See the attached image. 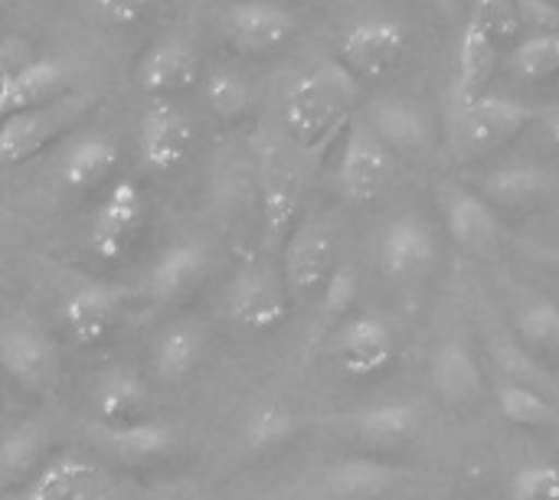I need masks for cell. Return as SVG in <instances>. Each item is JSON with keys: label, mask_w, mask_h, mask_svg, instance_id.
<instances>
[{"label": "cell", "mask_w": 559, "mask_h": 500, "mask_svg": "<svg viewBox=\"0 0 559 500\" xmlns=\"http://www.w3.org/2000/svg\"><path fill=\"white\" fill-rule=\"evenodd\" d=\"M498 66V43L488 29H481L475 20H465L459 56H455V82H452V111L485 95V85L491 82Z\"/></svg>", "instance_id": "603a6c76"}, {"label": "cell", "mask_w": 559, "mask_h": 500, "mask_svg": "<svg viewBox=\"0 0 559 500\" xmlns=\"http://www.w3.org/2000/svg\"><path fill=\"white\" fill-rule=\"evenodd\" d=\"M550 3H557V7H559V0H550Z\"/></svg>", "instance_id": "f6af8a7d"}, {"label": "cell", "mask_w": 559, "mask_h": 500, "mask_svg": "<svg viewBox=\"0 0 559 500\" xmlns=\"http://www.w3.org/2000/svg\"><path fill=\"white\" fill-rule=\"evenodd\" d=\"M255 151V190L269 249H282L298 223L308 190V157L285 138V131H259Z\"/></svg>", "instance_id": "7a4b0ae2"}, {"label": "cell", "mask_w": 559, "mask_h": 500, "mask_svg": "<svg viewBox=\"0 0 559 500\" xmlns=\"http://www.w3.org/2000/svg\"><path fill=\"white\" fill-rule=\"evenodd\" d=\"M491 396H495V406H498L501 419L511 422V426L547 429V426H557L559 422L557 406L537 386H524V383L498 377L495 386H491Z\"/></svg>", "instance_id": "d6a6232c"}, {"label": "cell", "mask_w": 559, "mask_h": 500, "mask_svg": "<svg viewBox=\"0 0 559 500\" xmlns=\"http://www.w3.org/2000/svg\"><path fill=\"white\" fill-rule=\"evenodd\" d=\"M69 69L59 59H36L20 66L0 82V115H16L26 108H39L66 95Z\"/></svg>", "instance_id": "d4e9b609"}, {"label": "cell", "mask_w": 559, "mask_h": 500, "mask_svg": "<svg viewBox=\"0 0 559 500\" xmlns=\"http://www.w3.org/2000/svg\"><path fill=\"white\" fill-rule=\"evenodd\" d=\"M406 56V29L390 16H364L341 39V66L354 79H383Z\"/></svg>", "instance_id": "9c48e42d"}, {"label": "cell", "mask_w": 559, "mask_h": 500, "mask_svg": "<svg viewBox=\"0 0 559 500\" xmlns=\"http://www.w3.org/2000/svg\"><path fill=\"white\" fill-rule=\"evenodd\" d=\"M115 164H118V144H115V138L98 134V131H88V134H82L62 154L59 174H62L66 187H72V190H92L105 177H111Z\"/></svg>", "instance_id": "f546056e"}, {"label": "cell", "mask_w": 559, "mask_h": 500, "mask_svg": "<svg viewBox=\"0 0 559 500\" xmlns=\"http://www.w3.org/2000/svg\"><path fill=\"white\" fill-rule=\"evenodd\" d=\"M426 413L419 403H406V400H386V403H373L364 409H354L344 416V426L367 445L377 449H396L413 442L423 432Z\"/></svg>", "instance_id": "44dd1931"}, {"label": "cell", "mask_w": 559, "mask_h": 500, "mask_svg": "<svg viewBox=\"0 0 559 500\" xmlns=\"http://www.w3.org/2000/svg\"><path fill=\"white\" fill-rule=\"evenodd\" d=\"M508 500H559V465L547 459L521 462L508 478Z\"/></svg>", "instance_id": "f35d334b"}, {"label": "cell", "mask_w": 559, "mask_h": 500, "mask_svg": "<svg viewBox=\"0 0 559 500\" xmlns=\"http://www.w3.org/2000/svg\"><path fill=\"white\" fill-rule=\"evenodd\" d=\"M547 134H550V141L559 147V108L550 115V121H547Z\"/></svg>", "instance_id": "ee69618b"}, {"label": "cell", "mask_w": 559, "mask_h": 500, "mask_svg": "<svg viewBox=\"0 0 559 500\" xmlns=\"http://www.w3.org/2000/svg\"><path fill=\"white\" fill-rule=\"evenodd\" d=\"M0 370L33 396L56 393L62 380V360L52 334L33 318H13L0 328Z\"/></svg>", "instance_id": "277c9868"}, {"label": "cell", "mask_w": 559, "mask_h": 500, "mask_svg": "<svg viewBox=\"0 0 559 500\" xmlns=\"http://www.w3.org/2000/svg\"><path fill=\"white\" fill-rule=\"evenodd\" d=\"M193 141L190 118L170 98H151L138 121V154L151 170H174L183 164Z\"/></svg>", "instance_id": "2e32d148"}, {"label": "cell", "mask_w": 559, "mask_h": 500, "mask_svg": "<svg viewBox=\"0 0 559 500\" xmlns=\"http://www.w3.org/2000/svg\"><path fill=\"white\" fill-rule=\"evenodd\" d=\"M88 439L124 465H147L154 459H164L177 445V432L164 419H151V416L121 426L92 422Z\"/></svg>", "instance_id": "d6986e66"}, {"label": "cell", "mask_w": 559, "mask_h": 500, "mask_svg": "<svg viewBox=\"0 0 559 500\" xmlns=\"http://www.w3.org/2000/svg\"><path fill=\"white\" fill-rule=\"evenodd\" d=\"M429 380L436 386V396L449 409H468L485 396L481 360L462 331H452L449 337L439 341L432 364H429Z\"/></svg>", "instance_id": "7c38bea8"}, {"label": "cell", "mask_w": 559, "mask_h": 500, "mask_svg": "<svg viewBox=\"0 0 559 500\" xmlns=\"http://www.w3.org/2000/svg\"><path fill=\"white\" fill-rule=\"evenodd\" d=\"M147 406H151V390L134 370L115 367L102 373L95 386V416H98L95 422H108V426L138 422L147 419Z\"/></svg>", "instance_id": "f1b7e54d"}, {"label": "cell", "mask_w": 559, "mask_h": 500, "mask_svg": "<svg viewBox=\"0 0 559 500\" xmlns=\"http://www.w3.org/2000/svg\"><path fill=\"white\" fill-rule=\"evenodd\" d=\"M295 16L275 0H239L223 13V36L236 52L262 56L288 43Z\"/></svg>", "instance_id": "9a60e30c"}, {"label": "cell", "mask_w": 559, "mask_h": 500, "mask_svg": "<svg viewBox=\"0 0 559 500\" xmlns=\"http://www.w3.org/2000/svg\"><path fill=\"white\" fill-rule=\"evenodd\" d=\"M514 334L534 357L559 354V305L534 295L514 314Z\"/></svg>", "instance_id": "836d02e7"}, {"label": "cell", "mask_w": 559, "mask_h": 500, "mask_svg": "<svg viewBox=\"0 0 559 500\" xmlns=\"http://www.w3.org/2000/svg\"><path fill=\"white\" fill-rule=\"evenodd\" d=\"M364 121L373 128V134L393 151L406 157H419L432 141V124L426 111L400 95H377L364 105Z\"/></svg>", "instance_id": "e0dca14e"}, {"label": "cell", "mask_w": 559, "mask_h": 500, "mask_svg": "<svg viewBox=\"0 0 559 500\" xmlns=\"http://www.w3.org/2000/svg\"><path fill=\"white\" fill-rule=\"evenodd\" d=\"M436 259H439V242L423 216L403 213L386 223L380 236V269L390 282L400 285L416 282L436 265Z\"/></svg>", "instance_id": "8fae6325"}, {"label": "cell", "mask_w": 559, "mask_h": 500, "mask_svg": "<svg viewBox=\"0 0 559 500\" xmlns=\"http://www.w3.org/2000/svg\"><path fill=\"white\" fill-rule=\"evenodd\" d=\"M445 13H459V10H465V7H472V0H436Z\"/></svg>", "instance_id": "7bdbcfd3"}, {"label": "cell", "mask_w": 559, "mask_h": 500, "mask_svg": "<svg viewBox=\"0 0 559 500\" xmlns=\"http://www.w3.org/2000/svg\"><path fill=\"white\" fill-rule=\"evenodd\" d=\"M144 219V197L134 180H115L92 216L88 246L98 259L115 262L128 252Z\"/></svg>", "instance_id": "4fadbf2b"}, {"label": "cell", "mask_w": 559, "mask_h": 500, "mask_svg": "<svg viewBox=\"0 0 559 500\" xmlns=\"http://www.w3.org/2000/svg\"><path fill=\"white\" fill-rule=\"evenodd\" d=\"M518 23L537 33H559V7L550 0H518Z\"/></svg>", "instance_id": "60d3db41"}, {"label": "cell", "mask_w": 559, "mask_h": 500, "mask_svg": "<svg viewBox=\"0 0 559 500\" xmlns=\"http://www.w3.org/2000/svg\"><path fill=\"white\" fill-rule=\"evenodd\" d=\"M331 350L337 367L354 377L367 380L383 373L393 357H396V334L386 318L380 314H350L334 334H331Z\"/></svg>", "instance_id": "30bf717a"}, {"label": "cell", "mask_w": 559, "mask_h": 500, "mask_svg": "<svg viewBox=\"0 0 559 500\" xmlns=\"http://www.w3.org/2000/svg\"><path fill=\"white\" fill-rule=\"evenodd\" d=\"M108 475L75 455L49 459L29 481L23 500H102L108 495Z\"/></svg>", "instance_id": "ffe728a7"}, {"label": "cell", "mask_w": 559, "mask_h": 500, "mask_svg": "<svg viewBox=\"0 0 559 500\" xmlns=\"http://www.w3.org/2000/svg\"><path fill=\"white\" fill-rule=\"evenodd\" d=\"M154 0H92V10L98 13L102 23L111 26H131L138 23Z\"/></svg>", "instance_id": "b9f144b4"}, {"label": "cell", "mask_w": 559, "mask_h": 500, "mask_svg": "<svg viewBox=\"0 0 559 500\" xmlns=\"http://www.w3.org/2000/svg\"><path fill=\"white\" fill-rule=\"evenodd\" d=\"M360 98L357 79L341 62H318L298 75L285 95L282 124L285 138L308 157H321L354 121V105Z\"/></svg>", "instance_id": "6da1fadb"}, {"label": "cell", "mask_w": 559, "mask_h": 500, "mask_svg": "<svg viewBox=\"0 0 559 500\" xmlns=\"http://www.w3.org/2000/svg\"><path fill=\"white\" fill-rule=\"evenodd\" d=\"M554 190V174L534 164L498 167L485 177V200L504 210H527Z\"/></svg>", "instance_id": "4dcf8cb0"}, {"label": "cell", "mask_w": 559, "mask_h": 500, "mask_svg": "<svg viewBox=\"0 0 559 500\" xmlns=\"http://www.w3.org/2000/svg\"><path fill=\"white\" fill-rule=\"evenodd\" d=\"M203 350H206V337L197 324L190 321H180V324H170L157 334L154 347H151V367H154V377L167 386L174 383H183L203 360Z\"/></svg>", "instance_id": "83f0119b"}, {"label": "cell", "mask_w": 559, "mask_h": 500, "mask_svg": "<svg viewBox=\"0 0 559 500\" xmlns=\"http://www.w3.org/2000/svg\"><path fill=\"white\" fill-rule=\"evenodd\" d=\"M52 449V432L39 419H23L0 436V481L23 485L29 481L46 462Z\"/></svg>", "instance_id": "4316f807"}, {"label": "cell", "mask_w": 559, "mask_h": 500, "mask_svg": "<svg viewBox=\"0 0 559 500\" xmlns=\"http://www.w3.org/2000/svg\"><path fill=\"white\" fill-rule=\"evenodd\" d=\"M121 308H124V288L88 278L79 282L62 298V324L79 347H95L111 334V328L121 318Z\"/></svg>", "instance_id": "5bb4252c"}, {"label": "cell", "mask_w": 559, "mask_h": 500, "mask_svg": "<svg viewBox=\"0 0 559 500\" xmlns=\"http://www.w3.org/2000/svg\"><path fill=\"white\" fill-rule=\"evenodd\" d=\"M318 295H321L318 298V331L334 334L350 318V308L357 305V295H360L357 269L354 265H337Z\"/></svg>", "instance_id": "d590c367"}, {"label": "cell", "mask_w": 559, "mask_h": 500, "mask_svg": "<svg viewBox=\"0 0 559 500\" xmlns=\"http://www.w3.org/2000/svg\"><path fill=\"white\" fill-rule=\"evenodd\" d=\"M288 301L282 275L259 262L242 265L226 288V314L249 334L275 331L288 318Z\"/></svg>", "instance_id": "ba28073f"}, {"label": "cell", "mask_w": 559, "mask_h": 500, "mask_svg": "<svg viewBox=\"0 0 559 500\" xmlns=\"http://www.w3.org/2000/svg\"><path fill=\"white\" fill-rule=\"evenodd\" d=\"M134 75H138V85L147 95L164 98V95L197 82V75H200V52L183 36H164V39H157L141 56Z\"/></svg>", "instance_id": "7402d4cb"}, {"label": "cell", "mask_w": 559, "mask_h": 500, "mask_svg": "<svg viewBox=\"0 0 559 500\" xmlns=\"http://www.w3.org/2000/svg\"><path fill=\"white\" fill-rule=\"evenodd\" d=\"M511 72L524 82H544L559 72V33H537L511 49Z\"/></svg>", "instance_id": "8d00e7d4"}, {"label": "cell", "mask_w": 559, "mask_h": 500, "mask_svg": "<svg viewBox=\"0 0 559 500\" xmlns=\"http://www.w3.org/2000/svg\"><path fill=\"white\" fill-rule=\"evenodd\" d=\"M403 481V472L380 459H344L334 462L321 488L331 500H380Z\"/></svg>", "instance_id": "484cf974"}, {"label": "cell", "mask_w": 559, "mask_h": 500, "mask_svg": "<svg viewBox=\"0 0 559 500\" xmlns=\"http://www.w3.org/2000/svg\"><path fill=\"white\" fill-rule=\"evenodd\" d=\"M396 177V154L373 134V128L364 121V115H354V121L344 131L341 157H337V187L350 203H373L386 193V187Z\"/></svg>", "instance_id": "52a82bcc"}, {"label": "cell", "mask_w": 559, "mask_h": 500, "mask_svg": "<svg viewBox=\"0 0 559 500\" xmlns=\"http://www.w3.org/2000/svg\"><path fill=\"white\" fill-rule=\"evenodd\" d=\"M210 269V249L203 239H177L170 242L147 272V288L157 301H177L187 295L203 272Z\"/></svg>", "instance_id": "cb8c5ba5"}, {"label": "cell", "mask_w": 559, "mask_h": 500, "mask_svg": "<svg viewBox=\"0 0 559 500\" xmlns=\"http://www.w3.org/2000/svg\"><path fill=\"white\" fill-rule=\"evenodd\" d=\"M488 350H491V360L498 367V373L504 380H514V383H524V386H547V373L544 367L537 364V357L518 341V334H508L501 328H495L488 334Z\"/></svg>", "instance_id": "e575fe53"}, {"label": "cell", "mask_w": 559, "mask_h": 500, "mask_svg": "<svg viewBox=\"0 0 559 500\" xmlns=\"http://www.w3.org/2000/svg\"><path fill=\"white\" fill-rule=\"evenodd\" d=\"M439 203H442V216H445V229L452 233V239L468 249V252H491L501 239V223L495 216V206L459 183H445L439 190Z\"/></svg>", "instance_id": "ac0fdd59"}, {"label": "cell", "mask_w": 559, "mask_h": 500, "mask_svg": "<svg viewBox=\"0 0 559 500\" xmlns=\"http://www.w3.org/2000/svg\"><path fill=\"white\" fill-rule=\"evenodd\" d=\"M298 436V416L292 406L278 400H262L252 409H246L239 439L249 452H272L288 445Z\"/></svg>", "instance_id": "1f68e13d"}, {"label": "cell", "mask_w": 559, "mask_h": 500, "mask_svg": "<svg viewBox=\"0 0 559 500\" xmlns=\"http://www.w3.org/2000/svg\"><path fill=\"white\" fill-rule=\"evenodd\" d=\"M203 95H206L210 111H213L219 121H239V118L249 111V102H252L249 82H246L239 72H233V69H216V72H210Z\"/></svg>", "instance_id": "74e56055"}, {"label": "cell", "mask_w": 559, "mask_h": 500, "mask_svg": "<svg viewBox=\"0 0 559 500\" xmlns=\"http://www.w3.org/2000/svg\"><path fill=\"white\" fill-rule=\"evenodd\" d=\"M534 115L537 111L521 98L485 92L475 102L452 111L449 147H452L455 160H465V164L481 160V157L495 154L498 147H504L508 141H514L534 121Z\"/></svg>", "instance_id": "3957f363"}, {"label": "cell", "mask_w": 559, "mask_h": 500, "mask_svg": "<svg viewBox=\"0 0 559 500\" xmlns=\"http://www.w3.org/2000/svg\"><path fill=\"white\" fill-rule=\"evenodd\" d=\"M337 269V233L324 216H305L282 242V282L288 298H311Z\"/></svg>", "instance_id": "8992f818"}, {"label": "cell", "mask_w": 559, "mask_h": 500, "mask_svg": "<svg viewBox=\"0 0 559 500\" xmlns=\"http://www.w3.org/2000/svg\"><path fill=\"white\" fill-rule=\"evenodd\" d=\"M95 105L92 95H59L49 105L26 108L16 115H7L0 124V167H16L29 157H36L46 144H52L62 131L79 124V118Z\"/></svg>", "instance_id": "5b68a950"}, {"label": "cell", "mask_w": 559, "mask_h": 500, "mask_svg": "<svg viewBox=\"0 0 559 500\" xmlns=\"http://www.w3.org/2000/svg\"><path fill=\"white\" fill-rule=\"evenodd\" d=\"M468 20H475L481 29H488L495 36V43H504L521 29L518 0H472Z\"/></svg>", "instance_id": "ab89813d"}]
</instances>
